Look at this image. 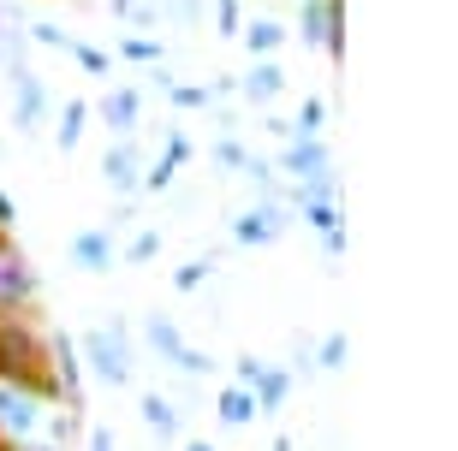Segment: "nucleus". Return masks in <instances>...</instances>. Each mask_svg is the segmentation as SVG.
I'll return each mask as SVG.
<instances>
[{"label":"nucleus","mask_w":458,"mask_h":451,"mask_svg":"<svg viewBox=\"0 0 458 451\" xmlns=\"http://www.w3.org/2000/svg\"><path fill=\"white\" fill-rule=\"evenodd\" d=\"M298 36H304V48L345 60V0H298Z\"/></svg>","instance_id":"39448f33"},{"label":"nucleus","mask_w":458,"mask_h":451,"mask_svg":"<svg viewBox=\"0 0 458 451\" xmlns=\"http://www.w3.org/2000/svg\"><path fill=\"white\" fill-rule=\"evenodd\" d=\"M24 24H0V71H18L24 66Z\"/></svg>","instance_id":"b1692460"},{"label":"nucleus","mask_w":458,"mask_h":451,"mask_svg":"<svg viewBox=\"0 0 458 451\" xmlns=\"http://www.w3.org/2000/svg\"><path fill=\"white\" fill-rule=\"evenodd\" d=\"M244 179L256 184V196H262V202H280V172H274V161L250 155V161H244Z\"/></svg>","instance_id":"412c9836"},{"label":"nucleus","mask_w":458,"mask_h":451,"mask_svg":"<svg viewBox=\"0 0 458 451\" xmlns=\"http://www.w3.org/2000/svg\"><path fill=\"white\" fill-rule=\"evenodd\" d=\"M280 89H286V71H280V60H250V71L238 78V96L256 101V107H268Z\"/></svg>","instance_id":"ddd939ff"},{"label":"nucleus","mask_w":458,"mask_h":451,"mask_svg":"<svg viewBox=\"0 0 458 451\" xmlns=\"http://www.w3.org/2000/svg\"><path fill=\"white\" fill-rule=\"evenodd\" d=\"M345 351H352V345H345V333H327L322 345H316V368H327V374H334V368H345Z\"/></svg>","instance_id":"a878e982"},{"label":"nucleus","mask_w":458,"mask_h":451,"mask_svg":"<svg viewBox=\"0 0 458 451\" xmlns=\"http://www.w3.org/2000/svg\"><path fill=\"white\" fill-rule=\"evenodd\" d=\"M149 13H155V24H161V18H173V24H197V18H203V0H149Z\"/></svg>","instance_id":"5701e85b"},{"label":"nucleus","mask_w":458,"mask_h":451,"mask_svg":"<svg viewBox=\"0 0 458 451\" xmlns=\"http://www.w3.org/2000/svg\"><path fill=\"white\" fill-rule=\"evenodd\" d=\"M274 172H286L292 190H327V196H340V167H334L327 143H286Z\"/></svg>","instance_id":"7ed1b4c3"},{"label":"nucleus","mask_w":458,"mask_h":451,"mask_svg":"<svg viewBox=\"0 0 458 451\" xmlns=\"http://www.w3.org/2000/svg\"><path fill=\"white\" fill-rule=\"evenodd\" d=\"M274 451H292V434H280V439H274Z\"/></svg>","instance_id":"a19ab883"},{"label":"nucleus","mask_w":458,"mask_h":451,"mask_svg":"<svg viewBox=\"0 0 458 451\" xmlns=\"http://www.w3.org/2000/svg\"><path fill=\"white\" fill-rule=\"evenodd\" d=\"M167 96H173V107H185V113H191V107H208V89L203 84H173Z\"/></svg>","instance_id":"473e14b6"},{"label":"nucleus","mask_w":458,"mask_h":451,"mask_svg":"<svg viewBox=\"0 0 458 451\" xmlns=\"http://www.w3.org/2000/svg\"><path fill=\"white\" fill-rule=\"evenodd\" d=\"M36 291H42V280H36L30 255L18 250L13 238H0V321L6 315H30Z\"/></svg>","instance_id":"20e7f679"},{"label":"nucleus","mask_w":458,"mask_h":451,"mask_svg":"<svg viewBox=\"0 0 458 451\" xmlns=\"http://www.w3.org/2000/svg\"><path fill=\"white\" fill-rule=\"evenodd\" d=\"M286 226H292L286 202H256V208H244V214L233 220V238H238V244H274Z\"/></svg>","instance_id":"1a4fd4ad"},{"label":"nucleus","mask_w":458,"mask_h":451,"mask_svg":"<svg viewBox=\"0 0 458 451\" xmlns=\"http://www.w3.org/2000/svg\"><path fill=\"white\" fill-rule=\"evenodd\" d=\"M215 161H221V167H233V172H244V161H250V149H244V143H238V137L226 131L221 143H215Z\"/></svg>","instance_id":"c756f323"},{"label":"nucleus","mask_w":458,"mask_h":451,"mask_svg":"<svg viewBox=\"0 0 458 451\" xmlns=\"http://www.w3.org/2000/svg\"><path fill=\"white\" fill-rule=\"evenodd\" d=\"M114 255H119V244H114V232H107V226H89V232L72 238V262H78V268H89V273H107V268H114Z\"/></svg>","instance_id":"f8f14e48"},{"label":"nucleus","mask_w":458,"mask_h":451,"mask_svg":"<svg viewBox=\"0 0 458 451\" xmlns=\"http://www.w3.org/2000/svg\"><path fill=\"white\" fill-rule=\"evenodd\" d=\"M0 451H13V439H0Z\"/></svg>","instance_id":"79ce46f5"},{"label":"nucleus","mask_w":458,"mask_h":451,"mask_svg":"<svg viewBox=\"0 0 458 451\" xmlns=\"http://www.w3.org/2000/svg\"><path fill=\"white\" fill-rule=\"evenodd\" d=\"M256 374H262V363H256V356H238V363H233V386H244V392L256 386Z\"/></svg>","instance_id":"72a5a7b5"},{"label":"nucleus","mask_w":458,"mask_h":451,"mask_svg":"<svg viewBox=\"0 0 458 451\" xmlns=\"http://www.w3.org/2000/svg\"><path fill=\"white\" fill-rule=\"evenodd\" d=\"M167 161H173V167H185V161H191V137L185 131H167Z\"/></svg>","instance_id":"f704fd0d"},{"label":"nucleus","mask_w":458,"mask_h":451,"mask_svg":"<svg viewBox=\"0 0 458 451\" xmlns=\"http://www.w3.org/2000/svg\"><path fill=\"white\" fill-rule=\"evenodd\" d=\"M13 226H18V208H13V196L0 190V238H13Z\"/></svg>","instance_id":"4c0bfd02"},{"label":"nucleus","mask_w":458,"mask_h":451,"mask_svg":"<svg viewBox=\"0 0 458 451\" xmlns=\"http://www.w3.org/2000/svg\"><path fill=\"white\" fill-rule=\"evenodd\" d=\"M208 273H215V255H197V262H185V268L173 273V291H197Z\"/></svg>","instance_id":"393cba45"},{"label":"nucleus","mask_w":458,"mask_h":451,"mask_svg":"<svg viewBox=\"0 0 458 451\" xmlns=\"http://www.w3.org/2000/svg\"><path fill=\"white\" fill-rule=\"evenodd\" d=\"M143 428H149L155 439H179V410H173V398H161V392H143Z\"/></svg>","instance_id":"a211bd4d"},{"label":"nucleus","mask_w":458,"mask_h":451,"mask_svg":"<svg viewBox=\"0 0 458 451\" xmlns=\"http://www.w3.org/2000/svg\"><path fill=\"white\" fill-rule=\"evenodd\" d=\"M185 451H215V446H208V439H185Z\"/></svg>","instance_id":"ea45409f"},{"label":"nucleus","mask_w":458,"mask_h":451,"mask_svg":"<svg viewBox=\"0 0 458 451\" xmlns=\"http://www.w3.org/2000/svg\"><path fill=\"white\" fill-rule=\"evenodd\" d=\"M102 125L114 131V143H131L137 125H143V101H137V89H107L102 96Z\"/></svg>","instance_id":"9b49d317"},{"label":"nucleus","mask_w":458,"mask_h":451,"mask_svg":"<svg viewBox=\"0 0 458 451\" xmlns=\"http://www.w3.org/2000/svg\"><path fill=\"white\" fill-rule=\"evenodd\" d=\"M24 36H30V42H42V48H72V36L60 30V24H48V18H36V24H24Z\"/></svg>","instance_id":"bb28decb"},{"label":"nucleus","mask_w":458,"mask_h":451,"mask_svg":"<svg viewBox=\"0 0 458 451\" xmlns=\"http://www.w3.org/2000/svg\"><path fill=\"white\" fill-rule=\"evenodd\" d=\"M173 368H179V374H203V368H208V356L197 351V345H185V351H179V363H173Z\"/></svg>","instance_id":"c9c22d12"},{"label":"nucleus","mask_w":458,"mask_h":451,"mask_svg":"<svg viewBox=\"0 0 458 451\" xmlns=\"http://www.w3.org/2000/svg\"><path fill=\"white\" fill-rule=\"evenodd\" d=\"M173 172H179V167H173L167 155H161L155 167H143V184H137V190H149V196H161V190H167V184H173Z\"/></svg>","instance_id":"cd10ccee"},{"label":"nucleus","mask_w":458,"mask_h":451,"mask_svg":"<svg viewBox=\"0 0 458 451\" xmlns=\"http://www.w3.org/2000/svg\"><path fill=\"white\" fill-rule=\"evenodd\" d=\"M84 125H89V101L84 96H72L66 107H60V125H54V143H60V149H78V143H84Z\"/></svg>","instance_id":"6ab92c4d"},{"label":"nucleus","mask_w":458,"mask_h":451,"mask_svg":"<svg viewBox=\"0 0 458 451\" xmlns=\"http://www.w3.org/2000/svg\"><path fill=\"white\" fill-rule=\"evenodd\" d=\"M13 451H66V446H54V439L36 434V439H24V446H13Z\"/></svg>","instance_id":"58836bf2"},{"label":"nucleus","mask_w":458,"mask_h":451,"mask_svg":"<svg viewBox=\"0 0 458 451\" xmlns=\"http://www.w3.org/2000/svg\"><path fill=\"white\" fill-rule=\"evenodd\" d=\"M143 338H149V351L161 356V363H179V351H185V333H179L167 315H149V321H143Z\"/></svg>","instance_id":"aec40b11"},{"label":"nucleus","mask_w":458,"mask_h":451,"mask_svg":"<svg viewBox=\"0 0 458 451\" xmlns=\"http://www.w3.org/2000/svg\"><path fill=\"white\" fill-rule=\"evenodd\" d=\"M125 60H143V66H167V48H161V36H125L119 42Z\"/></svg>","instance_id":"4be33fe9"},{"label":"nucleus","mask_w":458,"mask_h":451,"mask_svg":"<svg viewBox=\"0 0 458 451\" xmlns=\"http://www.w3.org/2000/svg\"><path fill=\"white\" fill-rule=\"evenodd\" d=\"M215 24H221V36H238V30H244V13H238V0H215Z\"/></svg>","instance_id":"2f4dec72"},{"label":"nucleus","mask_w":458,"mask_h":451,"mask_svg":"<svg viewBox=\"0 0 458 451\" xmlns=\"http://www.w3.org/2000/svg\"><path fill=\"white\" fill-rule=\"evenodd\" d=\"M0 386H30L48 404H60L48 380V333L30 315H6L0 321Z\"/></svg>","instance_id":"f257e3e1"},{"label":"nucleus","mask_w":458,"mask_h":451,"mask_svg":"<svg viewBox=\"0 0 458 451\" xmlns=\"http://www.w3.org/2000/svg\"><path fill=\"white\" fill-rule=\"evenodd\" d=\"M238 42L250 48V60H274V48L286 42V24H274V18H250V24L238 30Z\"/></svg>","instance_id":"dca6fc26"},{"label":"nucleus","mask_w":458,"mask_h":451,"mask_svg":"<svg viewBox=\"0 0 458 451\" xmlns=\"http://www.w3.org/2000/svg\"><path fill=\"white\" fill-rule=\"evenodd\" d=\"M78 356H84V368L96 374V380L107 386H131V338H125V327H89L84 338H78Z\"/></svg>","instance_id":"f03ea898"},{"label":"nucleus","mask_w":458,"mask_h":451,"mask_svg":"<svg viewBox=\"0 0 458 451\" xmlns=\"http://www.w3.org/2000/svg\"><path fill=\"white\" fill-rule=\"evenodd\" d=\"M292 208V214L304 220L316 238H340L345 232V214H340V196H327V190H286L280 196Z\"/></svg>","instance_id":"6e6552de"},{"label":"nucleus","mask_w":458,"mask_h":451,"mask_svg":"<svg viewBox=\"0 0 458 451\" xmlns=\"http://www.w3.org/2000/svg\"><path fill=\"white\" fill-rule=\"evenodd\" d=\"M48 410L54 404L42 398V392H30V386H0V439H13V446L36 439Z\"/></svg>","instance_id":"423d86ee"},{"label":"nucleus","mask_w":458,"mask_h":451,"mask_svg":"<svg viewBox=\"0 0 458 451\" xmlns=\"http://www.w3.org/2000/svg\"><path fill=\"white\" fill-rule=\"evenodd\" d=\"M66 54H72V60H78V66H84V71H96V78H102V71H107V66H114V60H107V54H102V48H89V42H72V48H66Z\"/></svg>","instance_id":"7c9ffc66"},{"label":"nucleus","mask_w":458,"mask_h":451,"mask_svg":"<svg viewBox=\"0 0 458 451\" xmlns=\"http://www.w3.org/2000/svg\"><path fill=\"white\" fill-rule=\"evenodd\" d=\"M6 84H13V125H18V137H30L36 125L48 119V84H42L30 66L6 71Z\"/></svg>","instance_id":"0eeeda50"},{"label":"nucleus","mask_w":458,"mask_h":451,"mask_svg":"<svg viewBox=\"0 0 458 451\" xmlns=\"http://www.w3.org/2000/svg\"><path fill=\"white\" fill-rule=\"evenodd\" d=\"M84 451H119V439L107 434V428H89V434H84Z\"/></svg>","instance_id":"e433bc0d"},{"label":"nucleus","mask_w":458,"mask_h":451,"mask_svg":"<svg viewBox=\"0 0 458 451\" xmlns=\"http://www.w3.org/2000/svg\"><path fill=\"white\" fill-rule=\"evenodd\" d=\"M215 416H221V428H250L262 410H256V398L244 392V386L226 380V386H221V398H215Z\"/></svg>","instance_id":"2eb2a0df"},{"label":"nucleus","mask_w":458,"mask_h":451,"mask_svg":"<svg viewBox=\"0 0 458 451\" xmlns=\"http://www.w3.org/2000/svg\"><path fill=\"white\" fill-rule=\"evenodd\" d=\"M155 250H161V232L143 226V232H131V244H125V262H149Z\"/></svg>","instance_id":"c85d7f7f"},{"label":"nucleus","mask_w":458,"mask_h":451,"mask_svg":"<svg viewBox=\"0 0 458 451\" xmlns=\"http://www.w3.org/2000/svg\"><path fill=\"white\" fill-rule=\"evenodd\" d=\"M102 179H107V190L131 196L137 184H143V155H137V143H107V155H102Z\"/></svg>","instance_id":"9d476101"},{"label":"nucleus","mask_w":458,"mask_h":451,"mask_svg":"<svg viewBox=\"0 0 458 451\" xmlns=\"http://www.w3.org/2000/svg\"><path fill=\"white\" fill-rule=\"evenodd\" d=\"M286 125H292L286 143H322V131H327V101L322 96H304L298 119H286Z\"/></svg>","instance_id":"f3484780"},{"label":"nucleus","mask_w":458,"mask_h":451,"mask_svg":"<svg viewBox=\"0 0 458 451\" xmlns=\"http://www.w3.org/2000/svg\"><path fill=\"white\" fill-rule=\"evenodd\" d=\"M250 398H256V410H262V416L286 410V398H292V374H286V368H274V363H262V374H256V386H250Z\"/></svg>","instance_id":"4468645a"}]
</instances>
